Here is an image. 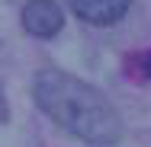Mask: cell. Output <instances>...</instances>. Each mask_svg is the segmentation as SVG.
<instances>
[{"mask_svg":"<svg viewBox=\"0 0 151 147\" xmlns=\"http://www.w3.org/2000/svg\"><path fill=\"white\" fill-rule=\"evenodd\" d=\"M35 102L52 121L68 128L71 134L90 141V144H113L122 138V121L109 99L93 89L90 83L61 74V70H42L35 77Z\"/></svg>","mask_w":151,"mask_h":147,"instance_id":"1","label":"cell"},{"mask_svg":"<svg viewBox=\"0 0 151 147\" xmlns=\"http://www.w3.org/2000/svg\"><path fill=\"white\" fill-rule=\"evenodd\" d=\"M64 26V13L55 0H29L23 6V29L35 38H52Z\"/></svg>","mask_w":151,"mask_h":147,"instance_id":"2","label":"cell"},{"mask_svg":"<svg viewBox=\"0 0 151 147\" xmlns=\"http://www.w3.org/2000/svg\"><path fill=\"white\" fill-rule=\"evenodd\" d=\"M68 3H71V10L84 23H90V26H113V23H119V16H125L132 0H68Z\"/></svg>","mask_w":151,"mask_h":147,"instance_id":"3","label":"cell"},{"mask_svg":"<svg viewBox=\"0 0 151 147\" xmlns=\"http://www.w3.org/2000/svg\"><path fill=\"white\" fill-rule=\"evenodd\" d=\"M0 121H6V102H3V93H0Z\"/></svg>","mask_w":151,"mask_h":147,"instance_id":"4","label":"cell"}]
</instances>
